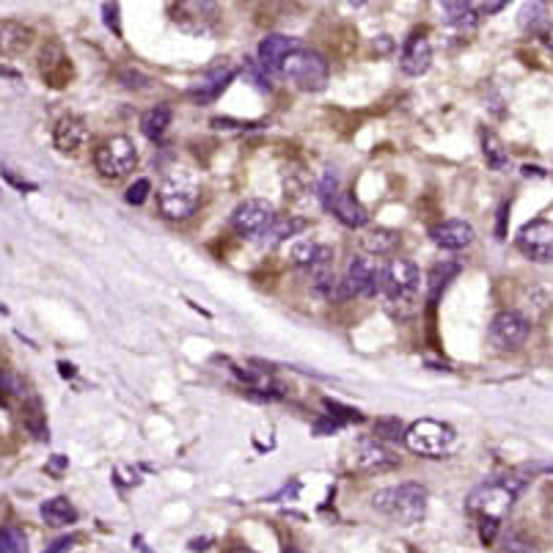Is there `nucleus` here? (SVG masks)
<instances>
[{
    "mask_svg": "<svg viewBox=\"0 0 553 553\" xmlns=\"http://www.w3.org/2000/svg\"><path fill=\"white\" fill-rule=\"evenodd\" d=\"M518 493H520L518 480H495V482L476 488L468 495V512L480 520V537L485 545H490L495 540L498 526L515 507Z\"/></svg>",
    "mask_w": 553,
    "mask_h": 553,
    "instance_id": "nucleus-1",
    "label": "nucleus"
},
{
    "mask_svg": "<svg viewBox=\"0 0 553 553\" xmlns=\"http://www.w3.org/2000/svg\"><path fill=\"white\" fill-rule=\"evenodd\" d=\"M426 501H430V493H426V488L419 482H402V485H394L386 490H377L372 495L374 510L383 512L391 520H396L399 526L421 523L426 515Z\"/></svg>",
    "mask_w": 553,
    "mask_h": 553,
    "instance_id": "nucleus-2",
    "label": "nucleus"
},
{
    "mask_svg": "<svg viewBox=\"0 0 553 553\" xmlns=\"http://www.w3.org/2000/svg\"><path fill=\"white\" fill-rule=\"evenodd\" d=\"M419 287H421V273L416 262L411 259H394L386 265V292L383 300L391 314L408 317L416 311L419 300Z\"/></svg>",
    "mask_w": 553,
    "mask_h": 553,
    "instance_id": "nucleus-3",
    "label": "nucleus"
},
{
    "mask_svg": "<svg viewBox=\"0 0 553 553\" xmlns=\"http://www.w3.org/2000/svg\"><path fill=\"white\" fill-rule=\"evenodd\" d=\"M201 204V182L190 171H171L157 190V207L168 220H185Z\"/></svg>",
    "mask_w": 553,
    "mask_h": 553,
    "instance_id": "nucleus-4",
    "label": "nucleus"
},
{
    "mask_svg": "<svg viewBox=\"0 0 553 553\" xmlns=\"http://www.w3.org/2000/svg\"><path fill=\"white\" fill-rule=\"evenodd\" d=\"M281 78H287L289 83H295L300 91H325L331 81V66L319 53L306 47H297L295 53L287 56V61L281 64Z\"/></svg>",
    "mask_w": 553,
    "mask_h": 553,
    "instance_id": "nucleus-5",
    "label": "nucleus"
},
{
    "mask_svg": "<svg viewBox=\"0 0 553 553\" xmlns=\"http://www.w3.org/2000/svg\"><path fill=\"white\" fill-rule=\"evenodd\" d=\"M455 443H457L455 426L435 419H419L405 433V446L421 457H443L455 449Z\"/></svg>",
    "mask_w": 553,
    "mask_h": 553,
    "instance_id": "nucleus-6",
    "label": "nucleus"
},
{
    "mask_svg": "<svg viewBox=\"0 0 553 553\" xmlns=\"http://www.w3.org/2000/svg\"><path fill=\"white\" fill-rule=\"evenodd\" d=\"M135 165H138V152H135V143L127 135H113L94 149V168L99 177L108 182H119L124 177H130Z\"/></svg>",
    "mask_w": 553,
    "mask_h": 553,
    "instance_id": "nucleus-7",
    "label": "nucleus"
},
{
    "mask_svg": "<svg viewBox=\"0 0 553 553\" xmlns=\"http://www.w3.org/2000/svg\"><path fill=\"white\" fill-rule=\"evenodd\" d=\"M344 289L347 297H383L386 292V265L377 259L356 257L347 265L344 273Z\"/></svg>",
    "mask_w": 553,
    "mask_h": 553,
    "instance_id": "nucleus-8",
    "label": "nucleus"
},
{
    "mask_svg": "<svg viewBox=\"0 0 553 553\" xmlns=\"http://www.w3.org/2000/svg\"><path fill=\"white\" fill-rule=\"evenodd\" d=\"M275 218V207L265 198H248L242 204L232 212V229L240 234V237H248V240H265V234L273 229Z\"/></svg>",
    "mask_w": 553,
    "mask_h": 553,
    "instance_id": "nucleus-9",
    "label": "nucleus"
},
{
    "mask_svg": "<svg viewBox=\"0 0 553 553\" xmlns=\"http://www.w3.org/2000/svg\"><path fill=\"white\" fill-rule=\"evenodd\" d=\"M529 331H532L529 317H523L520 311H498L490 322L488 336L495 349H504L507 353V349H518L529 339Z\"/></svg>",
    "mask_w": 553,
    "mask_h": 553,
    "instance_id": "nucleus-10",
    "label": "nucleus"
},
{
    "mask_svg": "<svg viewBox=\"0 0 553 553\" xmlns=\"http://www.w3.org/2000/svg\"><path fill=\"white\" fill-rule=\"evenodd\" d=\"M518 250L532 262H553V223L550 220H529L518 232Z\"/></svg>",
    "mask_w": 553,
    "mask_h": 553,
    "instance_id": "nucleus-11",
    "label": "nucleus"
},
{
    "mask_svg": "<svg viewBox=\"0 0 553 553\" xmlns=\"http://www.w3.org/2000/svg\"><path fill=\"white\" fill-rule=\"evenodd\" d=\"M399 465V457L377 438L361 441L353 451V468L361 473H386Z\"/></svg>",
    "mask_w": 553,
    "mask_h": 553,
    "instance_id": "nucleus-12",
    "label": "nucleus"
},
{
    "mask_svg": "<svg viewBox=\"0 0 553 553\" xmlns=\"http://www.w3.org/2000/svg\"><path fill=\"white\" fill-rule=\"evenodd\" d=\"M433 66V44L424 31H413L399 53V69L411 74V78H421V74Z\"/></svg>",
    "mask_w": 553,
    "mask_h": 553,
    "instance_id": "nucleus-13",
    "label": "nucleus"
},
{
    "mask_svg": "<svg viewBox=\"0 0 553 553\" xmlns=\"http://www.w3.org/2000/svg\"><path fill=\"white\" fill-rule=\"evenodd\" d=\"M322 207L328 210L339 223H344L347 229H364V226L369 223V212L366 207L361 204V201L356 196H349L347 190H336L331 196L322 198Z\"/></svg>",
    "mask_w": 553,
    "mask_h": 553,
    "instance_id": "nucleus-14",
    "label": "nucleus"
},
{
    "mask_svg": "<svg viewBox=\"0 0 553 553\" xmlns=\"http://www.w3.org/2000/svg\"><path fill=\"white\" fill-rule=\"evenodd\" d=\"M173 22L190 34H207L215 22L218 6L215 4H173L171 6Z\"/></svg>",
    "mask_w": 553,
    "mask_h": 553,
    "instance_id": "nucleus-15",
    "label": "nucleus"
},
{
    "mask_svg": "<svg viewBox=\"0 0 553 553\" xmlns=\"http://www.w3.org/2000/svg\"><path fill=\"white\" fill-rule=\"evenodd\" d=\"M334 259H336V254H334L331 245H322V242H314V240H303V242L292 245V262L303 273L334 267Z\"/></svg>",
    "mask_w": 553,
    "mask_h": 553,
    "instance_id": "nucleus-16",
    "label": "nucleus"
},
{
    "mask_svg": "<svg viewBox=\"0 0 553 553\" xmlns=\"http://www.w3.org/2000/svg\"><path fill=\"white\" fill-rule=\"evenodd\" d=\"M430 237L443 250H465L473 242L476 232L468 220H443V223L433 226Z\"/></svg>",
    "mask_w": 553,
    "mask_h": 553,
    "instance_id": "nucleus-17",
    "label": "nucleus"
},
{
    "mask_svg": "<svg viewBox=\"0 0 553 553\" xmlns=\"http://www.w3.org/2000/svg\"><path fill=\"white\" fill-rule=\"evenodd\" d=\"M234 78H237V69L234 66H229V64H226V66H215L188 94H190V99H196V103H212V99H218L226 91V86H229Z\"/></svg>",
    "mask_w": 553,
    "mask_h": 553,
    "instance_id": "nucleus-18",
    "label": "nucleus"
},
{
    "mask_svg": "<svg viewBox=\"0 0 553 553\" xmlns=\"http://www.w3.org/2000/svg\"><path fill=\"white\" fill-rule=\"evenodd\" d=\"M300 47L297 39L292 36H284V34H270L259 42V64L267 69V72H281V64L287 61L289 53Z\"/></svg>",
    "mask_w": 553,
    "mask_h": 553,
    "instance_id": "nucleus-19",
    "label": "nucleus"
},
{
    "mask_svg": "<svg viewBox=\"0 0 553 553\" xmlns=\"http://www.w3.org/2000/svg\"><path fill=\"white\" fill-rule=\"evenodd\" d=\"M53 143L58 152H78V149H83L88 143V127L86 121L81 116H64L56 130H53Z\"/></svg>",
    "mask_w": 553,
    "mask_h": 553,
    "instance_id": "nucleus-20",
    "label": "nucleus"
},
{
    "mask_svg": "<svg viewBox=\"0 0 553 553\" xmlns=\"http://www.w3.org/2000/svg\"><path fill=\"white\" fill-rule=\"evenodd\" d=\"M441 12H443V22L460 39L471 36L476 31V25H480V19H482L480 14H476L473 4H443Z\"/></svg>",
    "mask_w": 553,
    "mask_h": 553,
    "instance_id": "nucleus-21",
    "label": "nucleus"
},
{
    "mask_svg": "<svg viewBox=\"0 0 553 553\" xmlns=\"http://www.w3.org/2000/svg\"><path fill=\"white\" fill-rule=\"evenodd\" d=\"M31 28H25L22 22L14 19H0V56H17L31 44Z\"/></svg>",
    "mask_w": 553,
    "mask_h": 553,
    "instance_id": "nucleus-22",
    "label": "nucleus"
},
{
    "mask_svg": "<svg viewBox=\"0 0 553 553\" xmlns=\"http://www.w3.org/2000/svg\"><path fill=\"white\" fill-rule=\"evenodd\" d=\"M361 245H364L366 254H372V257H388V254H394L396 245H399V232L377 226V229L364 232Z\"/></svg>",
    "mask_w": 553,
    "mask_h": 553,
    "instance_id": "nucleus-23",
    "label": "nucleus"
},
{
    "mask_svg": "<svg viewBox=\"0 0 553 553\" xmlns=\"http://www.w3.org/2000/svg\"><path fill=\"white\" fill-rule=\"evenodd\" d=\"M42 518L47 526H69L78 520V510H74V504L69 498L64 495H56V498H47L44 504H42Z\"/></svg>",
    "mask_w": 553,
    "mask_h": 553,
    "instance_id": "nucleus-24",
    "label": "nucleus"
},
{
    "mask_svg": "<svg viewBox=\"0 0 553 553\" xmlns=\"http://www.w3.org/2000/svg\"><path fill=\"white\" fill-rule=\"evenodd\" d=\"M171 119H173V113H171L168 105H155V108H149V111L141 116V133H143L146 138L157 141V138H163L165 130L171 127Z\"/></svg>",
    "mask_w": 553,
    "mask_h": 553,
    "instance_id": "nucleus-25",
    "label": "nucleus"
},
{
    "mask_svg": "<svg viewBox=\"0 0 553 553\" xmlns=\"http://www.w3.org/2000/svg\"><path fill=\"white\" fill-rule=\"evenodd\" d=\"M520 28H523L526 34H534V36H548V34H550L548 9H545L542 4L523 6V12H520Z\"/></svg>",
    "mask_w": 553,
    "mask_h": 553,
    "instance_id": "nucleus-26",
    "label": "nucleus"
},
{
    "mask_svg": "<svg viewBox=\"0 0 553 553\" xmlns=\"http://www.w3.org/2000/svg\"><path fill=\"white\" fill-rule=\"evenodd\" d=\"M482 152H485V160L493 171H507L512 165L510 152L493 133H482Z\"/></svg>",
    "mask_w": 553,
    "mask_h": 553,
    "instance_id": "nucleus-27",
    "label": "nucleus"
},
{
    "mask_svg": "<svg viewBox=\"0 0 553 553\" xmlns=\"http://www.w3.org/2000/svg\"><path fill=\"white\" fill-rule=\"evenodd\" d=\"M306 229V220L303 218H295V215H279L273 223V229L265 234V242H284L289 237H295L297 232Z\"/></svg>",
    "mask_w": 553,
    "mask_h": 553,
    "instance_id": "nucleus-28",
    "label": "nucleus"
},
{
    "mask_svg": "<svg viewBox=\"0 0 553 553\" xmlns=\"http://www.w3.org/2000/svg\"><path fill=\"white\" fill-rule=\"evenodd\" d=\"M457 275V265L451 262H443V265H435L433 273H430V281H426V287H430V303H435V300L441 297V292L449 287V281Z\"/></svg>",
    "mask_w": 553,
    "mask_h": 553,
    "instance_id": "nucleus-29",
    "label": "nucleus"
},
{
    "mask_svg": "<svg viewBox=\"0 0 553 553\" xmlns=\"http://www.w3.org/2000/svg\"><path fill=\"white\" fill-rule=\"evenodd\" d=\"M408 426L402 424L396 416H383L374 421V438L377 441H405Z\"/></svg>",
    "mask_w": 553,
    "mask_h": 553,
    "instance_id": "nucleus-30",
    "label": "nucleus"
},
{
    "mask_svg": "<svg viewBox=\"0 0 553 553\" xmlns=\"http://www.w3.org/2000/svg\"><path fill=\"white\" fill-rule=\"evenodd\" d=\"M0 553H28V537L17 526L0 529Z\"/></svg>",
    "mask_w": 553,
    "mask_h": 553,
    "instance_id": "nucleus-31",
    "label": "nucleus"
},
{
    "mask_svg": "<svg viewBox=\"0 0 553 553\" xmlns=\"http://www.w3.org/2000/svg\"><path fill=\"white\" fill-rule=\"evenodd\" d=\"M12 396H28V388L14 372L0 369V402H9Z\"/></svg>",
    "mask_w": 553,
    "mask_h": 553,
    "instance_id": "nucleus-32",
    "label": "nucleus"
},
{
    "mask_svg": "<svg viewBox=\"0 0 553 553\" xmlns=\"http://www.w3.org/2000/svg\"><path fill=\"white\" fill-rule=\"evenodd\" d=\"M22 421H25V426H28V430H31L39 441H44V438H47V433H44V424H42V405H39V399L25 402Z\"/></svg>",
    "mask_w": 553,
    "mask_h": 553,
    "instance_id": "nucleus-33",
    "label": "nucleus"
},
{
    "mask_svg": "<svg viewBox=\"0 0 553 553\" xmlns=\"http://www.w3.org/2000/svg\"><path fill=\"white\" fill-rule=\"evenodd\" d=\"M149 193H152V182H149L146 177H141V180H135V182L127 188V193H124V198H127V204L141 207L143 201L149 198Z\"/></svg>",
    "mask_w": 553,
    "mask_h": 553,
    "instance_id": "nucleus-34",
    "label": "nucleus"
},
{
    "mask_svg": "<svg viewBox=\"0 0 553 553\" xmlns=\"http://www.w3.org/2000/svg\"><path fill=\"white\" fill-rule=\"evenodd\" d=\"M322 405H325V411H328V416H331L334 421H339V424H344V421H361V419H364L358 411L344 408V405H339V402H331V399H325Z\"/></svg>",
    "mask_w": 553,
    "mask_h": 553,
    "instance_id": "nucleus-35",
    "label": "nucleus"
},
{
    "mask_svg": "<svg viewBox=\"0 0 553 553\" xmlns=\"http://www.w3.org/2000/svg\"><path fill=\"white\" fill-rule=\"evenodd\" d=\"M245 72L250 74V81H254L262 91H270V88H273V83H270V72H267L259 61L245 58Z\"/></svg>",
    "mask_w": 553,
    "mask_h": 553,
    "instance_id": "nucleus-36",
    "label": "nucleus"
},
{
    "mask_svg": "<svg viewBox=\"0 0 553 553\" xmlns=\"http://www.w3.org/2000/svg\"><path fill=\"white\" fill-rule=\"evenodd\" d=\"M103 14H105V22H108V28L121 36V25H119V4H103Z\"/></svg>",
    "mask_w": 553,
    "mask_h": 553,
    "instance_id": "nucleus-37",
    "label": "nucleus"
},
{
    "mask_svg": "<svg viewBox=\"0 0 553 553\" xmlns=\"http://www.w3.org/2000/svg\"><path fill=\"white\" fill-rule=\"evenodd\" d=\"M74 545H78V537H58L56 542H50L44 553H74Z\"/></svg>",
    "mask_w": 553,
    "mask_h": 553,
    "instance_id": "nucleus-38",
    "label": "nucleus"
},
{
    "mask_svg": "<svg viewBox=\"0 0 553 553\" xmlns=\"http://www.w3.org/2000/svg\"><path fill=\"white\" fill-rule=\"evenodd\" d=\"M507 553H540L532 542H526L523 537H518V534H512L510 540H507Z\"/></svg>",
    "mask_w": 553,
    "mask_h": 553,
    "instance_id": "nucleus-39",
    "label": "nucleus"
},
{
    "mask_svg": "<svg viewBox=\"0 0 553 553\" xmlns=\"http://www.w3.org/2000/svg\"><path fill=\"white\" fill-rule=\"evenodd\" d=\"M507 4H473L476 14L480 17H488V14H498V12H504Z\"/></svg>",
    "mask_w": 553,
    "mask_h": 553,
    "instance_id": "nucleus-40",
    "label": "nucleus"
},
{
    "mask_svg": "<svg viewBox=\"0 0 553 553\" xmlns=\"http://www.w3.org/2000/svg\"><path fill=\"white\" fill-rule=\"evenodd\" d=\"M66 468V457H61V455H56L53 460H50V465H47V471H53V473H61Z\"/></svg>",
    "mask_w": 553,
    "mask_h": 553,
    "instance_id": "nucleus-41",
    "label": "nucleus"
},
{
    "mask_svg": "<svg viewBox=\"0 0 553 553\" xmlns=\"http://www.w3.org/2000/svg\"><path fill=\"white\" fill-rule=\"evenodd\" d=\"M226 553H257L254 548H245V545H234V548H229Z\"/></svg>",
    "mask_w": 553,
    "mask_h": 553,
    "instance_id": "nucleus-42",
    "label": "nucleus"
},
{
    "mask_svg": "<svg viewBox=\"0 0 553 553\" xmlns=\"http://www.w3.org/2000/svg\"><path fill=\"white\" fill-rule=\"evenodd\" d=\"M61 372H64V374H74V366H66V364H61Z\"/></svg>",
    "mask_w": 553,
    "mask_h": 553,
    "instance_id": "nucleus-43",
    "label": "nucleus"
},
{
    "mask_svg": "<svg viewBox=\"0 0 553 553\" xmlns=\"http://www.w3.org/2000/svg\"><path fill=\"white\" fill-rule=\"evenodd\" d=\"M287 553H300V550H297V548H289V550H287Z\"/></svg>",
    "mask_w": 553,
    "mask_h": 553,
    "instance_id": "nucleus-44",
    "label": "nucleus"
}]
</instances>
